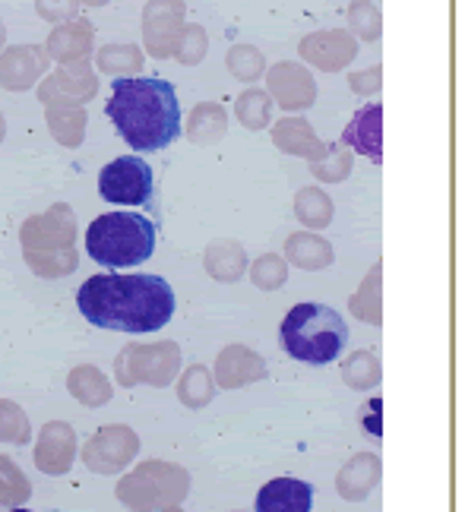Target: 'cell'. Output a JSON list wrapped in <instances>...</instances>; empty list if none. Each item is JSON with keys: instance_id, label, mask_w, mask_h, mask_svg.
<instances>
[{"instance_id": "obj_17", "label": "cell", "mask_w": 465, "mask_h": 512, "mask_svg": "<svg viewBox=\"0 0 465 512\" xmlns=\"http://www.w3.org/2000/svg\"><path fill=\"white\" fill-rule=\"evenodd\" d=\"M266 373H269V367L254 348L228 345L216 358V386L219 389H241L250 383H260V380H266Z\"/></svg>"}, {"instance_id": "obj_29", "label": "cell", "mask_w": 465, "mask_h": 512, "mask_svg": "<svg viewBox=\"0 0 465 512\" xmlns=\"http://www.w3.org/2000/svg\"><path fill=\"white\" fill-rule=\"evenodd\" d=\"M23 260L38 275V279H67V275H73L76 266H80V250H76V247L42 250V253L23 250Z\"/></svg>"}, {"instance_id": "obj_43", "label": "cell", "mask_w": 465, "mask_h": 512, "mask_svg": "<svg viewBox=\"0 0 465 512\" xmlns=\"http://www.w3.org/2000/svg\"><path fill=\"white\" fill-rule=\"evenodd\" d=\"M76 4H80V7H108L111 0H76Z\"/></svg>"}, {"instance_id": "obj_19", "label": "cell", "mask_w": 465, "mask_h": 512, "mask_svg": "<svg viewBox=\"0 0 465 512\" xmlns=\"http://www.w3.org/2000/svg\"><path fill=\"white\" fill-rule=\"evenodd\" d=\"M342 146L367 155L374 165H383V108L364 105L342 133Z\"/></svg>"}, {"instance_id": "obj_13", "label": "cell", "mask_w": 465, "mask_h": 512, "mask_svg": "<svg viewBox=\"0 0 465 512\" xmlns=\"http://www.w3.org/2000/svg\"><path fill=\"white\" fill-rule=\"evenodd\" d=\"M301 61L323 73H339L358 57V38L348 29H323L310 32L298 42Z\"/></svg>"}, {"instance_id": "obj_36", "label": "cell", "mask_w": 465, "mask_h": 512, "mask_svg": "<svg viewBox=\"0 0 465 512\" xmlns=\"http://www.w3.org/2000/svg\"><path fill=\"white\" fill-rule=\"evenodd\" d=\"M225 67H228L231 76H235V80L254 83L266 73V57H263V51L257 45H235V48H228V54H225Z\"/></svg>"}, {"instance_id": "obj_30", "label": "cell", "mask_w": 465, "mask_h": 512, "mask_svg": "<svg viewBox=\"0 0 465 512\" xmlns=\"http://www.w3.org/2000/svg\"><path fill=\"white\" fill-rule=\"evenodd\" d=\"M380 279H383V263H374V269L364 275L361 288L348 298V307H352V313L358 320L364 323H374L380 326L383 323V301H380Z\"/></svg>"}, {"instance_id": "obj_44", "label": "cell", "mask_w": 465, "mask_h": 512, "mask_svg": "<svg viewBox=\"0 0 465 512\" xmlns=\"http://www.w3.org/2000/svg\"><path fill=\"white\" fill-rule=\"evenodd\" d=\"M7 48V26H4V19H0V51Z\"/></svg>"}, {"instance_id": "obj_26", "label": "cell", "mask_w": 465, "mask_h": 512, "mask_svg": "<svg viewBox=\"0 0 465 512\" xmlns=\"http://www.w3.org/2000/svg\"><path fill=\"white\" fill-rule=\"evenodd\" d=\"M295 219L307 228V231H323L329 222H333V215H336V206H333V196H329L326 190L320 187H301L295 193Z\"/></svg>"}, {"instance_id": "obj_2", "label": "cell", "mask_w": 465, "mask_h": 512, "mask_svg": "<svg viewBox=\"0 0 465 512\" xmlns=\"http://www.w3.org/2000/svg\"><path fill=\"white\" fill-rule=\"evenodd\" d=\"M105 114L133 152H159L181 136L178 92L159 76L140 73L114 80Z\"/></svg>"}, {"instance_id": "obj_7", "label": "cell", "mask_w": 465, "mask_h": 512, "mask_svg": "<svg viewBox=\"0 0 465 512\" xmlns=\"http://www.w3.org/2000/svg\"><path fill=\"white\" fill-rule=\"evenodd\" d=\"M99 193L111 206H143V209L152 206L155 181H152L149 162H143L140 155L114 159L99 174Z\"/></svg>"}, {"instance_id": "obj_39", "label": "cell", "mask_w": 465, "mask_h": 512, "mask_svg": "<svg viewBox=\"0 0 465 512\" xmlns=\"http://www.w3.org/2000/svg\"><path fill=\"white\" fill-rule=\"evenodd\" d=\"M29 440H32V427L26 411L10 399H0V443L26 446Z\"/></svg>"}, {"instance_id": "obj_37", "label": "cell", "mask_w": 465, "mask_h": 512, "mask_svg": "<svg viewBox=\"0 0 465 512\" xmlns=\"http://www.w3.org/2000/svg\"><path fill=\"white\" fill-rule=\"evenodd\" d=\"M342 380L352 389H371L380 383V361L374 351H355L342 364Z\"/></svg>"}, {"instance_id": "obj_40", "label": "cell", "mask_w": 465, "mask_h": 512, "mask_svg": "<svg viewBox=\"0 0 465 512\" xmlns=\"http://www.w3.org/2000/svg\"><path fill=\"white\" fill-rule=\"evenodd\" d=\"M209 51V35L200 23H190L184 26L181 38H178V48H174V61L181 67H197Z\"/></svg>"}, {"instance_id": "obj_1", "label": "cell", "mask_w": 465, "mask_h": 512, "mask_svg": "<svg viewBox=\"0 0 465 512\" xmlns=\"http://www.w3.org/2000/svg\"><path fill=\"white\" fill-rule=\"evenodd\" d=\"M76 307L92 326L143 336L159 332L174 317V291L162 275L102 272L80 285Z\"/></svg>"}, {"instance_id": "obj_24", "label": "cell", "mask_w": 465, "mask_h": 512, "mask_svg": "<svg viewBox=\"0 0 465 512\" xmlns=\"http://www.w3.org/2000/svg\"><path fill=\"white\" fill-rule=\"evenodd\" d=\"M45 121L51 136L61 146L76 149L86 140V127H89V114L86 105H45Z\"/></svg>"}, {"instance_id": "obj_9", "label": "cell", "mask_w": 465, "mask_h": 512, "mask_svg": "<svg viewBox=\"0 0 465 512\" xmlns=\"http://www.w3.org/2000/svg\"><path fill=\"white\" fill-rule=\"evenodd\" d=\"M76 234H80L76 212L67 203H54L45 212H38L23 222V228H19V244L32 253L67 250V247H76Z\"/></svg>"}, {"instance_id": "obj_28", "label": "cell", "mask_w": 465, "mask_h": 512, "mask_svg": "<svg viewBox=\"0 0 465 512\" xmlns=\"http://www.w3.org/2000/svg\"><path fill=\"white\" fill-rule=\"evenodd\" d=\"M67 389H70V396L76 402H83L86 408H99V405L111 402V396H114V389H111L105 373L99 367H89V364L70 370Z\"/></svg>"}, {"instance_id": "obj_5", "label": "cell", "mask_w": 465, "mask_h": 512, "mask_svg": "<svg viewBox=\"0 0 465 512\" xmlns=\"http://www.w3.org/2000/svg\"><path fill=\"white\" fill-rule=\"evenodd\" d=\"M190 490V475L174 462H143L118 481V500L133 512L178 506Z\"/></svg>"}, {"instance_id": "obj_15", "label": "cell", "mask_w": 465, "mask_h": 512, "mask_svg": "<svg viewBox=\"0 0 465 512\" xmlns=\"http://www.w3.org/2000/svg\"><path fill=\"white\" fill-rule=\"evenodd\" d=\"M76 459V433L67 421H51L38 433L35 443V465L45 475H67Z\"/></svg>"}, {"instance_id": "obj_33", "label": "cell", "mask_w": 465, "mask_h": 512, "mask_svg": "<svg viewBox=\"0 0 465 512\" xmlns=\"http://www.w3.org/2000/svg\"><path fill=\"white\" fill-rule=\"evenodd\" d=\"M32 497V484L10 456H0V509H16Z\"/></svg>"}, {"instance_id": "obj_16", "label": "cell", "mask_w": 465, "mask_h": 512, "mask_svg": "<svg viewBox=\"0 0 465 512\" xmlns=\"http://www.w3.org/2000/svg\"><path fill=\"white\" fill-rule=\"evenodd\" d=\"M92 48H95V26L89 19H70V23H61L54 26L48 42H45V51L51 61L61 64H80V61H89L92 57Z\"/></svg>"}, {"instance_id": "obj_42", "label": "cell", "mask_w": 465, "mask_h": 512, "mask_svg": "<svg viewBox=\"0 0 465 512\" xmlns=\"http://www.w3.org/2000/svg\"><path fill=\"white\" fill-rule=\"evenodd\" d=\"M348 86H352V92L361 95V98L377 95V92L383 89V67L374 64V67H367V70L352 73V76H348Z\"/></svg>"}, {"instance_id": "obj_6", "label": "cell", "mask_w": 465, "mask_h": 512, "mask_svg": "<svg viewBox=\"0 0 465 512\" xmlns=\"http://www.w3.org/2000/svg\"><path fill=\"white\" fill-rule=\"evenodd\" d=\"M181 367V348L174 342H152V345H127L118 361H114V373H118L121 386H168L178 377Z\"/></svg>"}, {"instance_id": "obj_14", "label": "cell", "mask_w": 465, "mask_h": 512, "mask_svg": "<svg viewBox=\"0 0 465 512\" xmlns=\"http://www.w3.org/2000/svg\"><path fill=\"white\" fill-rule=\"evenodd\" d=\"M51 57L42 45H10L0 51V89L29 92L45 80Z\"/></svg>"}, {"instance_id": "obj_22", "label": "cell", "mask_w": 465, "mask_h": 512, "mask_svg": "<svg viewBox=\"0 0 465 512\" xmlns=\"http://www.w3.org/2000/svg\"><path fill=\"white\" fill-rule=\"evenodd\" d=\"M203 266L209 272V279H216V282H225V285L241 282L247 272V250L244 244L231 238L212 241L203 253Z\"/></svg>"}, {"instance_id": "obj_3", "label": "cell", "mask_w": 465, "mask_h": 512, "mask_svg": "<svg viewBox=\"0 0 465 512\" xmlns=\"http://www.w3.org/2000/svg\"><path fill=\"white\" fill-rule=\"evenodd\" d=\"M279 339L288 358L320 367V364H333L345 351L348 326L333 307L307 301L298 304L295 310H288V317L282 320L279 329Z\"/></svg>"}, {"instance_id": "obj_46", "label": "cell", "mask_w": 465, "mask_h": 512, "mask_svg": "<svg viewBox=\"0 0 465 512\" xmlns=\"http://www.w3.org/2000/svg\"><path fill=\"white\" fill-rule=\"evenodd\" d=\"M159 512H181L178 506H165V509H159Z\"/></svg>"}, {"instance_id": "obj_41", "label": "cell", "mask_w": 465, "mask_h": 512, "mask_svg": "<svg viewBox=\"0 0 465 512\" xmlns=\"http://www.w3.org/2000/svg\"><path fill=\"white\" fill-rule=\"evenodd\" d=\"M76 10H80L76 0H35V13L51 26L70 23V19H76Z\"/></svg>"}, {"instance_id": "obj_34", "label": "cell", "mask_w": 465, "mask_h": 512, "mask_svg": "<svg viewBox=\"0 0 465 512\" xmlns=\"http://www.w3.org/2000/svg\"><path fill=\"white\" fill-rule=\"evenodd\" d=\"M212 396H216V380H212V373L206 367H190L184 370V377L178 383V399L187 405V408H203L212 402Z\"/></svg>"}, {"instance_id": "obj_27", "label": "cell", "mask_w": 465, "mask_h": 512, "mask_svg": "<svg viewBox=\"0 0 465 512\" xmlns=\"http://www.w3.org/2000/svg\"><path fill=\"white\" fill-rule=\"evenodd\" d=\"M95 67H99V73H105V76H114V80H121V76H140L146 67V54L133 42L105 45L95 51Z\"/></svg>"}, {"instance_id": "obj_18", "label": "cell", "mask_w": 465, "mask_h": 512, "mask_svg": "<svg viewBox=\"0 0 465 512\" xmlns=\"http://www.w3.org/2000/svg\"><path fill=\"white\" fill-rule=\"evenodd\" d=\"M273 143L279 152L295 155V159H307V162H320L326 155V146H329L320 140V136L314 133V127H310V121L301 114H288L273 124Z\"/></svg>"}, {"instance_id": "obj_11", "label": "cell", "mask_w": 465, "mask_h": 512, "mask_svg": "<svg viewBox=\"0 0 465 512\" xmlns=\"http://www.w3.org/2000/svg\"><path fill=\"white\" fill-rule=\"evenodd\" d=\"M266 95L273 98V105L288 111V114H301L307 108H314L317 102V80L304 64L298 61H279L266 73Z\"/></svg>"}, {"instance_id": "obj_4", "label": "cell", "mask_w": 465, "mask_h": 512, "mask_svg": "<svg viewBox=\"0 0 465 512\" xmlns=\"http://www.w3.org/2000/svg\"><path fill=\"white\" fill-rule=\"evenodd\" d=\"M155 222L143 212H105L86 231V250L105 269H130L149 260L155 250Z\"/></svg>"}, {"instance_id": "obj_45", "label": "cell", "mask_w": 465, "mask_h": 512, "mask_svg": "<svg viewBox=\"0 0 465 512\" xmlns=\"http://www.w3.org/2000/svg\"><path fill=\"white\" fill-rule=\"evenodd\" d=\"M4 136H7V121H4V114H0V143H4Z\"/></svg>"}, {"instance_id": "obj_47", "label": "cell", "mask_w": 465, "mask_h": 512, "mask_svg": "<svg viewBox=\"0 0 465 512\" xmlns=\"http://www.w3.org/2000/svg\"><path fill=\"white\" fill-rule=\"evenodd\" d=\"M7 512H29V509H23V506H16V509H7Z\"/></svg>"}, {"instance_id": "obj_8", "label": "cell", "mask_w": 465, "mask_h": 512, "mask_svg": "<svg viewBox=\"0 0 465 512\" xmlns=\"http://www.w3.org/2000/svg\"><path fill=\"white\" fill-rule=\"evenodd\" d=\"M184 19H187V4L184 0H149L143 7V54L159 57V61H168L174 57V48H178V38L184 32Z\"/></svg>"}, {"instance_id": "obj_20", "label": "cell", "mask_w": 465, "mask_h": 512, "mask_svg": "<svg viewBox=\"0 0 465 512\" xmlns=\"http://www.w3.org/2000/svg\"><path fill=\"white\" fill-rule=\"evenodd\" d=\"M310 509H314V487L301 478H273L257 494V512H310Z\"/></svg>"}, {"instance_id": "obj_38", "label": "cell", "mask_w": 465, "mask_h": 512, "mask_svg": "<svg viewBox=\"0 0 465 512\" xmlns=\"http://www.w3.org/2000/svg\"><path fill=\"white\" fill-rule=\"evenodd\" d=\"M250 282L260 291H279L288 282V263L279 253H263L250 263Z\"/></svg>"}, {"instance_id": "obj_31", "label": "cell", "mask_w": 465, "mask_h": 512, "mask_svg": "<svg viewBox=\"0 0 465 512\" xmlns=\"http://www.w3.org/2000/svg\"><path fill=\"white\" fill-rule=\"evenodd\" d=\"M273 98L266 95V89H244L235 102V114L244 124V130H266L273 121Z\"/></svg>"}, {"instance_id": "obj_35", "label": "cell", "mask_w": 465, "mask_h": 512, "mask_svg": "<svg viewBox=\"0 0 465 512\" xmlns=\"http://www.w3.org/2000/svg\"><path fill=\"white\" fill-rule=\"evenodd\" d=\"M348 29L361 42H380L383 35V16L374 0H352L348 4Z\"/></svg>"}, {"instance_id": "obj_10", "label": "cell", "mask_w": 465, "mask_h": 512, "mask_svg": "<svg viewBox=\"0 0 465 512\" xmlns=\"http://www.w3.org/2000/svg\"><path fill=\"white\" fill-rule=\"evenodd\" d=\"M140 452V440L127 424H108L83 446V462L95 475H118Z\"/></svg>"}, {"instance_id": "obj_25", "label": "cell", "mask_w": 465, "mask_h": 512, "mask_svg": "<svg viewBox=\"0 0 465 512\" xmlns=\"http://www.w3.org/2000/svg\"><path fill=\"white\" fill-rule=\"evenodd\" d=\"M184 133H187V140L197 146H216L228 133V111L219 102H200L190 111V121H187Z\"/></svg>"}, {"instance_id": "obj_12", "label": "cell", "mask_w": 465, "mask_h": 512, "mask_svg": "<svg viewBox=\"0 0 465 512\" xmlns=\"http://www.w3.org/2000/svg\"><path fill=\"white\" fill-rule=\"evenodd\" d=\"M99 92V76H95L89 61L61 64L57 70L45 73L38 83V102L42 105H89Z\"/></svg>"}, {"instance_id": "obj_21", "label": "cell", "mask_w": 465, "mask_h": 512, "mask_svg": "<svg viewBox=\"0 0 465 512\" xmlns=\"http://www.w3.org/2000/svg\"><path fill=\"white\" fill-rule=\"evenodd\" d=\"M380 484V456L374 452H358L355 459H348L345 468L336 478V490L345 500H364L371 497V490Z\"/></svg>"}, {"instance_id": "obj_23", "label": "cell", "mask_w": 465, "mask_h": 512, "mask_svg": "<svg viewBox=\"0 0 465 512\" xmlns=\"http://www.w3.org/2000/svg\"><path fill=\"white\" fill-rule=\"evenodd\" d=\"M285 263H292L304 272H317V269H326L329 263L336 260L333 253V244L314 231H295L292 238L285 241Z\"/></svg>"}, {"instance_id": "obj_32", "label": "cell", "mask_w": 465, "mask_h": 512, "mask_svg": "<svg viewBox=\"0 0 465 512\" xmlns=\"http://www.w3.org/2000/svg\"><path fill=\"white\" fill-rule=\"evenodd\" d=\"M355 168V155L352 149H345L342 143L326 146V155L320 162H310V177L320 184H342Z\"/></svg>"}]
</instances>
